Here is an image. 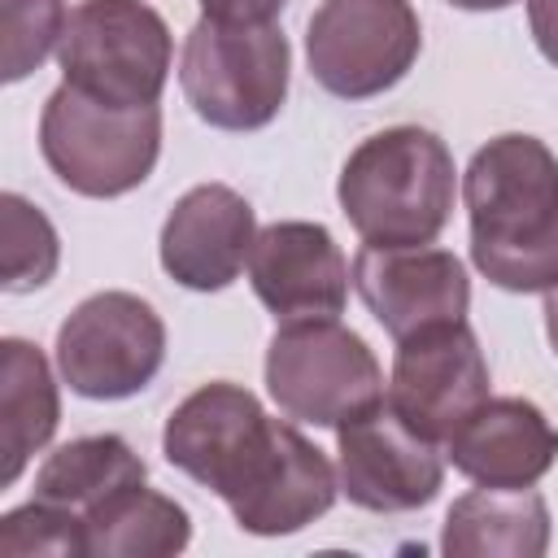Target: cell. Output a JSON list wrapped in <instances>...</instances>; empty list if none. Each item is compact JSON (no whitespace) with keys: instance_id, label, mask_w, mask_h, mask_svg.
<instances>
[{"instance_id":"cell-1","label":"cell","mask_w":558,"mask_h":558,"mask_svg":"<svg viewBox=\"0 0 558 558\" xmlns=\"http://www.w3.org/2000/svg\"><path fill=\"white\" fill-rule=\"evenodd\" d=\"M471 262L501 292L558 283V157L545 140L506 131L475 148L462 174Z\"/></svg>"},{"instance_id":"cell-2","label":"cell","mask_w":558,"mask_h":558,"mask_svg":"<svg viewBox=\"0 0 558 558\" xmlns=\"http://www.w3.org/2000/svg\"><path fill=\"white\" fill-rule=\"evenodd\" d=\"M453 153L427 126H388L366 135L336 183L349 227L379 248L432 244L453 214Z\"/></svg>"},{"instance_id":"cell-3","label":"cell","mask_w":558,"mask_h":558,"mask_svg":"<svg viewBox=\"0 0 558 558\" xmlns=\"http://www.w3.org/2000/svg\"><path fill=\"white\" fill-rule=\"evenodd\" d=\"M39 153L48 170L78 196L109 201L140 187L161 153L157 105H105L61 83L39 113Z\"/></svg>"},{"instance_id":"cell-4","label":"cell","mask_w":558,"mask_h":558,"mask_svg":"<svg viewBox=\"0 0 558 558\" xmlns=\"http://www.w3.org/2000/svg\"><path fill=\"white\" fill-rule=\"evenodd\" d=\"M292 48L279 26H231L201 17L183 39L179 83L201 122L218 131H262L288 100Z\"/></svg>"},{"instance_id":"cell-5","label":"cell","mask_w":558,"mask_h":558,"mask_svg":"<svg viewBox=\"0 0 558 558\" xmlns=\"http://www.w3.org/2000/svg\"><path fill=\"white\" fill-rule=\"evenodd\" d=\"M266 392L283 418L336 432L384 401V371L353 327L336 318H305L283 323L270 336Z\"/></svg>"},{"instance_id":"cell-6","label":"cell","mask_w":558,"mask_h":558,"mask_svg":"<svg viewBox=\"0 0 558 558\" xmlns=\"http://www.w3.org/2000/svg\"><path fill=\"white\" fill-rule=\"evenodd\" d=\"M170 26L144 0H83L57 48L70 87L126 109L157 105L170 78Z\"/></svg>"},{"instance_id":"cell-7","label":"cell","mask_w":558,"mask_h":558,"mask_svg":"<svg viewBox=\"0 0 558 558\" xmlns=\"http://www.w3.org/2000/svg\"><path fill=\"white\" fill-rule=\"evenodd\" d=\"M423 26L410 0H323L305 31L310 74L340 100L397 87L418 61Z\"/></svg>"},{"instance_id":"cell-8","label":"cell","mask_w":558,"mask_h":558,"mask_svg":"<svg viewBox=\"0 0 558 558\" xmlns=\"http://www.w3.org/2000/svg\"><path fill=\"white\" fill-rule=\"evenodd\" d=\"M166 362V323L135 292H96L57 327V371L87 401H122Z\"/></svg>"},{"instance_id":"cell-9","label":"cell","mask_w":558,"mask_h":558,"mask_svg":"<svg viewBox=\"0 0 558 558\" xmlns=\"http://www.w3.org/2000/svg\"><path fill=\"white\" fill-rule=\"evenodd\" d=\"M340 493L327 453L292 423L270 418L231 480L218 488L231 519L253 536H292L323 519Z\"/></svg>"},{"instance_id":"cell-10","label":"cell","mask_w":558,"mask_h":558,"mask_svg":"<svg viewBox=\"0 0 558 558\" xmlns=\"http://www.w3.org/2000/svg\"><path fill=\"white\" fill-rule=\"evenodd\" d=\"M480 401H488V362L466 318L397 340L388 405L418 436L449 440Z\"/></svg>"},{"instance_id":"cell-11","label":"cell","mask_w":558,"mask_h":558,"mask_svg":"<svg viewBox=\"0 0 558 558\" xmlns=\"http://www.w3.org/2000/svg\"><path fill=\"white\" fill-rule=\"evenodd\" d=\"M336 453H340L336 458L340 493L375 514L418 510L445 484V462L436 453V440L418 436L384 401L336 427Z\"/></svg>"},{"instance_id":"cell-12","label":"cell","mask_w":558,"mask_h":558,"mask_svg":"<svg viewBox=\"0 0 558 558\" xmlns=\"http://www.w3.org/2000/svg\"><path fill=\"white\" fill-rule=\"evenodd\" d=\"M353 288L392 340L418 336L440 323H462L471 310L466 266L453 253L427 244H410V248L366 244L353 257Z\"/></svg>"},{"instance_id":"cell-13","label":"cell","mask_w":558,"mask_h":558,"mask_svg":"<svg viewBox=\"0 0 558 558\" xmlns=\"http://www.w3.org/2000/svg\"><path fill=\"white\" fill-rule=\"evenodd\" d=\"M248 283L275 323L336 318L349 301V262L323 222H270L248 253Z\"/></svg>"},{"instance_id":"cell-14","label":"cell","mask_w":558,"mask_h":558,"mask_svg":"<svg viewBox=\"0 0 558 558\" xmlns=\"http://www.w3.org/2000/svg\"><path fill=\"white\" fill-rule=\"evenodd\" d=\"M257 240L253 205L227 183H201L161 222V270L192 292H222L248 266Z\"/></svg>"},{"instance_id":"cell-15","label":"cell","mask_w":558,"mask_h":558,"mask_svg":"<svg viewBox=\"0 0 558 558\" xmlns=\"http://www.w3.org/2000/svg\"><path fill=\"white\" fill-rule=\"evenodd\" d=\"M449 462L475 484L527 488L558 462V427L527 397H488L453 427Z\"/></svg>"},{"instance_id":"cell-16","label":"cell","mask_w":558,"mask_h":558,"mask_svg":"<svg viewBox=\"0 0 558 558\" xmlns=\"http://www.w3.org/2000/svg\"><path fill=\"white\" fill-rule=\"evenodd\" d=\"M266 423L270 414L248 388L214 379L170 410L161 432V453L187 480L218 493L231 480V471L244 462V453L257 445Z\"/></svg>"},{"instance_id":"cell-17","label":"cell","mask_w":558,"mask_h":558,"mask_svg":"<svg viewBox=\"0 0 558 558\" xmlns=\"http://www.w3.org/2000/svg\"><path fill=\"white\" fill-rule=\"evenodd\" d=\"M440 549L449 558H541L549 549V506L532 484H480L449 506Z\"/></svg>"},{"instance_id":"cell-18","label":"cell","mask_w":558,"mask_h":558,"mask_svg":"<svg viewBox=\"0 0 558 558\" xmlns=\"http://www.w3.org/2000/svg\"><path fill=\"white\" fill-rule=\"evenodd\" d=\"M61 423V397L48 357L22 340H0V484L9 488L31 453H39Z\"/></svg>"},{"instance_id":"cell-19","label":"cell","mask_w":558,"mask_h":558,"mask_svg":"<svg viewBox=\"0 0 558 558\" xmlns=\"http://www.w3.org/2000/svg\"><path fill=\"white\" fill-rule=\"evenodd\" d=\"M144 480H148V466L131 449V440H122L118 432H100V436H78L52 449L35 471V497L87 519L96 506H105L109 497Z\"/></svg>"},{"instance_id":"cell-20","label":"cell","mask_w":558,"mask_h":558,"mask_svg":"<svg viewBox=\"0 0 558 558\" xmlns=\"http://www.w3.org/2000/svg\"><path fill=\"white\" fill-rule=\"evenodd\" d=\"M83 527L92 558H170L183 554L192 541L187 510L144 484H131L105 506H96Z\"/></svg>"},{"instance_id":"cell-21","label":"cell","mask_w":558,"mask_h":558,"mask_svg":"<svg viewBox=\"0 0 558 558\" xmlns=\"http://www.w3.org/2000/svg\"><path fill=\"white\" fill-rule=\"evenodd\" d=\"M0 231H4V292H35L57 275L61 240L44 209L26 196H0Z\"/></svg>"},{"instance_id":"cell-22","label":"cell","mask_w":558,"mask_h":558,"mask_svg":"<svg viewBox=\"0 0 558 558\" xmlns=\"http://www.w3.org/2000/svg\"><path fill=\"white\" fill-rule=\"evenodd\" d=\"M4 13V83L26 78L31 70H39L65 35V0H0Z\"/></svg>"},{"instance_id":"cell-23","label":"cell","mask_w":558,"mask_h":558,"mask_svg":"<svg viewBox=\"0 0 558 558\" xmlns=\"http://www.w3.org/2000/svg\"><path fill=\"white\" fill-rule=\"evenodd\" d=\"M0 554H87V527L74 510L35 497L31 506H17L0 519Z\"/></svg>"},{"instance_id":"cell-24","label":"cell","mask_w":558,"mask_h":558,"mask_svg":"<svg viewBox=\"0 0 558 558\" xmlns=\"http://www.w3.org/2000/svg\"><path fill=\"white\" fill-rule=\"evenodd\" d=\"M288 0H201V13L209 22H231V26H262L270 22Z\"/></svg>"},{"instance_id":"cell-25","label":"cell","mask_w":558,"mask_h":558,"mask_svg":"<svg viewBox=\"0 0 558 558\" xmlns=\"http://www.w3.org/2000/svg\"><path fill=\"white\" fill-rule=\"evenodd\" d=\"M527 26L549 65H558V0H527Z\"/></svg>"},{"instance_id":"cell-26","label":"cell","mask_w":558,"mask_h":558,"mask_svg":"<svg viewBox=\"0 0 558 558\" xmlns=\"http://www.w3.org/2000/svg\"><path fill=\"white\" fill-rule=\"evenodd\" d=\"M545 336H549V344L558 353V283L545 292Z\"/></svg>"},{"instance_id":"cell-27","label":"cell","mask_w":558,"mask_h":558,"mask_svg":"<svg viewBox=\"0 0 558 558\" xmlns=\"http://www.w3.org/2000/svg\"><path fill=\"white\" fill-rule=\"evenodd\" d=\"M453 9H466V13H493V9H510L514 0H445Z\"/></svg>"}]
</instances>
